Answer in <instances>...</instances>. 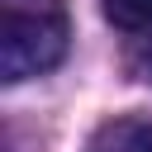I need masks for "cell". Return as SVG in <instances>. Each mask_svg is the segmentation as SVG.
Segmentation results:
<instances>
[{"label":"cell","mask_w":152,"mask_h":152,"mask_svg":"<svg viewBox=\"0 0 152 152\" xmlns=\"http://www.w3.org/2000/svg\"><path fill=\"white\" fill-rule=\"evenodd\" d=\"M66 0H0V76L10 86L52 71L66 57Z\"/></svg>","instance_id":"obj_1"},{"label":"cell","mask_w":152,"mask_h":152,"mask_svg":"<svg viewBox=\"0 0 152 152\" xmlns=\"http://www.w3.org/2000/svg\"><path fill=\"white\" fill-rule=\"evenodd\" d=\"M86 152H152V119L119 114V119H109L90 133Z\"/></svg>","instance_id":"obj_2"},{"label":"cell","mask_w":152,"mask_h":152,"mask_svg":"<svg viewBox=\"0 0 152 152\" xmlns=\"http://www.w3.org/2000/svg\"><path fill=\"white\" fill-rule=\"evenodd\" d=\"M100 10L114 28H128V33L152 28V0H100Z\"/></svg>","instance_id":"obj_3"}]
</instances>
